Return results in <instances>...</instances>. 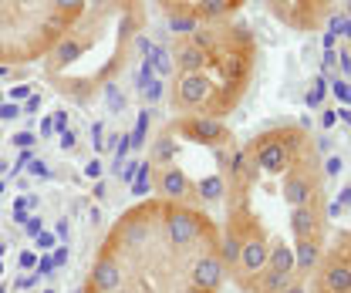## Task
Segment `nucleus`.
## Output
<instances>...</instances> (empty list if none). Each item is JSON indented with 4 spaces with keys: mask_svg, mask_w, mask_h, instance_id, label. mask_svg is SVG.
Wrapping results in <instances>:
<instances>
[{
    "mask_svg": "<svg viewBox=\"0 0 351 293\" xmlns=\"http://www.w3.org/2000/svg\"><path fill=\"white\" fill-rule=\"evenodd\" d=\"M341 68H345V75H351V58H345V61H341Z\"/></svg>",
    "mask_w": 351,
    "mask_h": 293,
    "instance_id": "12",
    "label": "nucleus"
},
{
    "mask_svg": "<svg viewBox=\"0 0 351 293\" xmlns=\"http://www.w3.org/2000/svg\"><path fill=\"white\" fill-rule=\"evenodd\" d=\"M91 0H0V68L47 61Z\"/></svg>",
    "mask_w": 351,
    "mask_h": 293,
    "instance_id": "3",
    "label": "nucleus"
},
{
    "mask_svg": "<svg viewBox=\"0 0 351 293\" xmlns=\"http://www.w3.org/2000/svg\"><path fill=\"white\" fill-rule=\"evenodd\" d=\"M250 0H152V7L169 21L173 31H189L203 21L233 17L247 7Z\"/></svg>",
    "mask_w": 351,
    "mask_h": 293,
    "instance_id": "4",
    "label": "nucleus"
},
{
    "mask_svg": "<svg viewBox=\"0 0 351 293\" xmlns=\"http://www.w3.org/2000/svg\"><path fill=\"white\" fill-rule=\"evenodd\" d=\"M335 94H338V101H345V105H351V84L335 81Z\"/></svg>",
    "mask_w": 351,
    "mask_h": 293,
    "instance_id": "7",
    "label": "nucleus"
},
{
    "mask_svg": "<svg viewBox=\"0 0 351 293\" xmlns=\"http://www.w3.org/2000/svg\"><path fill=\"white\" fill-rule=\"evenodd\" d=\"M341 168H345V162H341L338 155H331V159L324 162V172H328V175H341Z\"/></svg>",
    "mask_w": 351,
    "mask_h": 293,
    "instance_id": "8",
    "label": "nucleus"
},
{
    "mask_svg": "<svg viewBox=\"0 0 351 293\" xmlns=\"http://www.w3.org/2000/svg\"><path fill=\"white\" fill-rule=\"evenodd\" d=\"M338 122H345L351 128V112H338Z\"/></svg>",
    "mask_w": 351,
    "mask_h": 293,
    "instance_id": "11",
    "label": "nucleus"
},
{
    "mask_svg": "<svg viewBox=\"0 0 351 293\" xmlns=\"http://www.w3.org/2000/svg\"><path fill=\"white\" fill-rule=\"evenodd\" d=\"M338 125V112H324L321 115V128H335Z\"/></svg>",
    "mask_w": 351,
    "mask_h": 293,
    "instance_id": "9",
    "label": "nucleus"
},
{
    "mask_svg": "<svg viewBox=\"0 0 351 293\" xmlns=\"http://www.w3.org/2000/svg\"><path fill=\"white\" fill-rule=\"evenodd\" d=\"M338 206H341V209H345V206H351V189H345V192L338 196Z\"/></svg>",
    "mask_w": 351,
    "mask_h": 293,
    "instance_id": "10",
    "label": "nucleus"
},
{
    "mask_svg": "<svg viewBox=\"0 0 351 293\" xmlns=\"http://www.w3.org/2000/svg\"><path fill=\"white\" fill-rule=\"evenodd\" d=\"M226 277L210 216L176 199L122 212L82 293H217Z\"/></svg>",
    "mask_w": 351,
    "mask_h": 293,
    "instance_id": "1",
    "label": "nucleus"
},
{
    "mask_svg": "<svg viewBox=\"0 0 351 293\" xmlns=\"http://www.w3.org/2000/svg\"><path fill=\"white\" fill-rule=\"evenodd\" d=\"M324 290L328 293H351V266L348 263H331L324 273Z\"/></svg>",
    "mask_w": 351,
    "mask_h": 293,
    "instance_id": "6",
    "label": "nucleus"
},
{
    "mask_svg": "<svg viewBox=\"0 0 351 293\" xmlns=\"http://www.w3.org/2000/svg\"><path fill=\"white\" fill-rule=\"evenodd\" d=\"M173 34L169 47L149 44V61L169 88L173 108L210 122L233 112L257 68L261 44L254 27L233 14Z\"/></svg>",
    "mask_w": 351,
    "mask_h": 293,
    "instance_id": "2",
    "label": "nucleus"
},
{
    "mask_svg": "<svg viewBox=\"0 0 351 293\" xmlns=\"http://www.w3.org/2000/svg\"><path fill=\"white\" fill-rule=\"evenodd\" d=\"M274 17L287 27L314 31L324 17L338 14V0H267Z\"/></svg>",
    "mask_w": 351,
    "mask_h": 293,
    "instance_id": "5",
    "label": "nucleus"
}]
</instances>
